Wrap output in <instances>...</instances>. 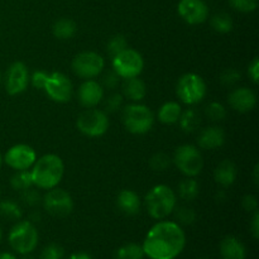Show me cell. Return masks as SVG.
I'll return each instance as SVG.
<instances>
[{
	"label": "cell",
	"mask_w": 259,
	"mask_h": 259,
	"mask_svg": "<svg viewBox=\"0 0 259 259\" xmlns=\"http://www.w3.org/2000/svg\"><path fill=\"white\" fill-rule=\"evenodd\" d=\"M186 245V234L176 222L159 220L147 233L142 248L149 259H176Z\"/></svg>",
	"instance_id": "1"
},
{
	"label": "cell",
	"mask_w": 259,
	"mask_h": 259,
	"mask_svg": "<svg viewBox=\"0 0 259 259\" xmlns=\"http://www.w3.org/2000/svg\"><path fill=\"white\" fill-rule=\"evenodd\" d=\"M65 175V163L57 154H45L34 162L30 169V176L34 187L51 190L57 187Z\"/></svg>",
	"instance_id": "2"
},
{
	"label": "cell",
	"mask_w": 259,
	"mask_h": 259,
	"mask_svg": "<svg viewBox=\"0 0 259 259\" xmlns=\"http://www.w3.org/2000/svg\"><path fill=\"white\" fill-rule=\"evenodd\" d=\"M144 205L152 219L163 220L168 218L176 207V192L167 185H157L146 195Z\"/></svg>",
	"instance_id": "3"
},
{
	"label": "cell",
	"mask_w": 259,
	"mask_h": 259,
	"mask_svg": "<svg viewBox=\"0 0 259 259\" xmlns=\"http://www.w3.org/2000/svg\"><path fill=\"white\" fill-rule=\"evenodd\" d=\"M8 240L12 249L18 254H32L38 245L39 234L30 220H20L12 228Z\"/></svg>",
	"instance_id": "4"
},
{
	"label": "cell",
	"mask_w": 259,
	"mask_h": 259,
	"mask_svg": "<svg viewBox=\"0 0 259 259\" xmlns=\"http://www.w3.org/2000/svg\"><path fill=\"white\" fill-rule=\"evenodd\" d=\"M123 124L132 134H146L153 128L154 115L148 106L139 103H132L124 106Z\"/></svg>",
	"instance_id": "5"
},
{
	"label": "cell",
	"mask_w": 259,
	"mask_h": 259,
	"mask_svg": "<svg viewBox=\"0 0 259 259\" xmlns=\"http://www.w3.org/2000/svg\"><path fill=\"white\" fill-rule=\"evenodd\" d=\"M172 162L186 177H196L204 168V159L200 149L192 144H182L175 151Z\"/></svg>",
	"instance_id": "6"
},
{
	"label": "cell",
	"mask_w": 259,
	"mask_h": 259,
	"mask_svg": "<svg viewBox=\"0 0 259 259\" xmlns=\"http://www.w3.org/2000/svg\"><path fill=\"white\" fill-rule=\"evenodd\" d=\"M206 82L200 75L194 72L185 73L177 82L176 94L186 105H196L206 96Z\"/></svg>",
	"instance_id": "7"
},
{
	"label": "cell",
	"mask_w": 259,
	"mask_h": 259,
	"mask_svg": "<svg viewBox=\"0 0 259 259\" xmlns=\"http://www.w3.org/2000/svg\"><path fill=\"white\" fill-rule=\"evenodd\" d=\"M109 118L105 111L99 109H86L78 115L76 126L83 136L98 138L104 136L109 129Z\"/></svg>",
	"instance_id": "8"
},
{
	"label": "cell",
	"mask_w": 259,
	"mask_h": 259,
	"mask_svg": "<svg viewBox=\"0 0 259 259\" xmlns=\"http://www.w3.org/2000/svg\"><path fill=\"white\" fill-rule=\"evenodd\" d=\"M73 73L83 80L96 78L105 68V60L99 53L93 51H83L73 57L71 63Z\"/></svg>",
	"instance_id": "9"
},
{
	"label": "cell",
	"mask_w": 259,
	"mask_h": 259,
	"mask_svg": "<svg viewBox=\"0 0 259 259\" xmlns=\"http://www.w3.org/2000/svg\"><path fill=\"white\" fill-rule=\"evenodd\" d=\"M113 71L120 78L138 77L144 68V60L138 51L126 48L113 57Z\"/></svg>",
	"instance_id": "10"
},
{
	"label": "cell",
	"mask_w": 259,
	"mask_h": 259,
	"mask_svg": "<svg viewBox=\"0 0 259 259\" xmlns=\"http://www.w3.org/2000/svg\"><path fill=\"white\" fill-rule=\"evenodd\" d=\"M42 204L46 211L55 218H66L73 211V200L66 190L53 187L47 190L43 196Z\"/></svg>",
	"instance_id": "11"
},
{
	"label": "cell",
	"mask_w": 259,
	"mask_h": 259,
	"mask_svg": "<svg viewBox=\"0 0 259 259\" xmlns=\"http://www.w3.org/2000/svg\"><path fill=\"white\" fill-rule=\"evenodd\" d=\"M48 98L56 103H68L72 99L73 86L70 78L62 72L48 73L47 81L43 88Z\"/></svg>",
	"instance_id": "12"
},
{
	"label": "cell",
	"mask_w": 259,
	"mask_h": 259,
	"mask_svg": "<svg viewBox=\"0 0 259 259\" xmlns=\"http://www.w3.org/2000/svg\"><path fill=\"white\" fill-rule=\"evenodd\" d=\"M4 161L14 171L30 169L37 161V153L28 144H15L10 147L4 156Z\"/></svg>",
	"instance_id": "13"
},
{
	"label": "cell",
	"mask_w": 259,
	"mask_h": 259,
	"mask_svg": "<svg viewBox=\"0 0 259 259\" xmlns=\"http://www.w3.org/2000/svg\"><path fill=\"white\" fill-rule=\"evenodd\" d=\"M5 90L9 95L15 96L24 93L29 85V71L23 62H13L5 73Z\"/></svg>",
	"instance_id": "14"
},
{
	"label": "cell",
	"mask_w": 259,
	"mask_h": 259,
	"mask_svg": "<svg viewBox=\"0 0 259 259\" xmlns=\"http://www.w3.org/2000/svg\"><path fill=\"white\" fill-rule=\"evenodd\" d=\"M177 12L190 25L202 24L209 17V8L204 0H180Z\"/></svg>",
	"instance_id": "15"
},
{
	"label": "cell",
	"mask_w": 259,
	"mask_h": 259,
	"mask_svg": "<svg viewBox=\"0 0 259 259\" xmlns=\"http://www.w3.org/2000/svg\"><path fill=\"white\" fill-rule=\"evenodd\" d=\"M77 98L81 105L86 109L95 108L104 99V88L100 82L91 78L85 80L80 85L77 91Z\"/></svg>",
	"instance_id": "16"
},
{
	"label": "cell",
	"mask_w": 259,
	"mask_h": 259,
	"mask_svg": "<svg viewBox=\"0 0 259 259\" xmlns=\"http://www.w3.org/2000/svg\"><path fill=\"white\" fill-rule=\"evenodd\" d=\"M230 108L239 113H249L257 105V95L248 88H237L228 96Z\"/></svg>",
	"instance_id": "17"
},
{
	"label": "cell",
	"mask_w": 259,
	"mask_h": 259,
	"mask_svg": "<svg viewBox=\"0 0 259 259\" xmlns=\"http://www.w3.org/2000/svg\"><path fill=\"white\" fill-rule=\"evenodd\" d=\"M225 143V132L220 126H207L200 132L197 137V144L201 149L212 151L218 149Z\"/></svg>",
	"instance_id": "18"
},
{
	"label": "cell",
	"mask_w": 259,
	"mask_h": 259,
	"mask_svg": "<svg viewBox=\"0 0 259 259\" xmlns=\"http://www.w3.org/2000/svg\"><path fill=\"white\" fill-rule=\"evenodd\" d=\"M118 209L128 217H134L141 211L142 200L133 190H121L116 197Z\"/></svg>",
	"instance_id": "19"
},
{
	"label": "cell",
	"mask_w": 259,
	"mask_h": 259,
	"mask_svg": "<svg viewBox=\"0 0 259 259\" xmlns=\"http://www.w3.org/2000/svg\"><path fill=\"white\" fill-rule=\"evenodd\" d=\"M238 177V168L230 159H224L218 164L214 172V179L218 185L223 187L232 186Z\"/></svg>",
	"instance_id": "20"
},
{
	"label": "cell",
	"mask_w": 259,
	"mask_h": 259,
	"mask_svg": "<svg viewBox=\"0 0 259 259\" xmlns=\"http://www.w3.org/2000/svg\"><path fill=\"white\" fill-rule=\"evenodd\" d=\"M220 255L223 259H245L247 249L238 238L229 235L220 243Z\"/></svg>",
	"instance_id": "21"
},
{
	"label": "cell",
	"mask_w": 259,
	"mask_h": 259,
	"mask_svg": "<svg viewBox=\"0 0 259 259\" xmlns=\"http://www.w3.org/2000/svg\"><path fill=\"white\" fill-rule=\"evenodd\" d=\"M147 95V86L143 80L138 77L125 78L123 82V96L132 103H139Z\"/></svg>",
	"instance_id": "22"
},
{
	"label": "cell",
	"mask_w": 259,
	"mask_h": 259,
	"mask_svg": "<svg viewBox=\"0 0 259 259\" xmlns=\"http://www.w3.org/2000/svg\"><path fill=\"white\" fill-rule=\"evenodd\" d=\"M182 108L177 101H167L159 108L158 110V120L166 125L179 123V119L181 116Z\"/></svg>",
	"instance_id": "23"
},
{
	"label": "cell",
	"mask_w": 259,
	"mask_h": 259,
	"mask_svg": "<svg viewBox=\"0 0 259 259\" xmlns=\"http://www.w3.org/2000/svg\"><path fill=\"white\" fill-rule=\"evenodd\" d=\"M77 32V25L70 18H61L56 20L52 27V33L57 39L67 40L71 39Z\"/></svg>",
	"instance_id": "24"
},
{
	"label": "cell",
	"mask_w": 259,
	"mask_h": 259,
	"mask_svg": "<svg viewBox=\"0 0 259 259\" xmlns=\"http://www.w3.org/2000/svg\"><path fill=\"white\" fill-rule=\"evenodd\" d=\"M179 123L185 133H194L199 129L200 124H201V116H200L199 111L195 110V109H186L181 113Z\"/></svg>",
	"instance_id": "25"
},
{
	"label": "cell",
	"mask_w": 259,
	"mask_h": 259,
	"mask_svg": "<svg viewBox=\"0 0 259 259\" xmlns=\"http://www.w3.org/2000/svg\"><path fill=\"white\" fill-rule=\"evenodd\" d=\"M179 196L184 201H194L200 194V185L195 177H186L179 184Z\"/></svg>",
	"instance_id": "26"
},
{
	"label": "cell",
	"mask_w": 259,
	"mask_h": 259,
	"mask_svg": "<svg viewBox=\"0 0 259 259\" xmlns=\"http://www.w3.org/2000/svg\"><path fill=\"white\" fill-rule=\"evenodd\" d=\"M0 217L12 220V222H18L23 217L22 207L13 200H2L0 201Z\"/></svg>",
	"instance_id": "27"
},
{
	"label": "cell",
	"mask_w": 259,
	"mask_h": 259,
	"mask_svg": "<svg viewBox=\"0 0 259 259\" xmlns=\"http://www.w3.org/2000/svg\"><path fill=\"white\" fill-rule=\"evenodd\" d=\"M210 24H211V28L217 33H220V34H227V33L232 32L233 29V19L228 13H218L210 20Z\"/></svg>",
	"instance_id": "28"
},
{
	"label": "cell",
	"mask_w": 259,
	"mask_h": 259,
	"mask_svg": "<svg viewBox=\"0 0 259 259\" xmlns=\"http://www.w3.org/2000/svg\"><path fill=\"white\" fill-rule=\"evenodd\" d=\"M144 250L138 243H128L119 248L115 253V259H143Z\"/></svg>",
	"instance_id": "29"
},
{
	"label": "cell",
	"mask_w": 259,
	"mask_h": 259,
	"mask_svg": "<svg viewBox=\"0 0 259 259\" xmlns=\"http://www.w3.org/2000/svg\"><path fill=\"white\" fill-rule=\"evenodd\" d=\"M10 186L15 191H24V190L33 187L32 176H30V171L25 169V171H15V174L10 177Z\"/></svg>",
	"instance_id": "30"
},
{
	"label": "cell",
	"mask_w": 259,
	"mask_h": 259,
	"mask_svg": "<svg viewBox=\"0 0 259 259\" xmlns=\"http://www.w3.org/2000/svg\"><path fill=\"white\" fill-rule=\"evenodd\" d=\"M175 217L177 219V224L182 225H192L196 222V211L192 207L189 206H179L175 207Z\"/></svg>",
	"instance_id": "31"
},
{
	"label": "cell",
	"mask_w": 259,
	"mask_h": 259,
	"mask_svg": "<svg viewBox=\"0 0 259 259\" xmlns=\"http://www.w3.org/2000/svg\"><path fill=\"white\" fill-rule=\"evenodd\" d=\"M172 158L164 152H158V153L153 154L149 159V166L153 171L156 172H163L166 169H168V167L171 166Z\"/></svg>",
	"instance_id": "32"
},
{
	"label": "cell",
	"mask_w": 259,
	"mask_h": 259,
	"mask_svg": "<svg viewBox=\"0 0 259 259\" xmlns=\"http://www.w3.org/2000/svg\"><path fill=\"white\" fill-rule=\"evenodd\" d=\"M205 115L211 121H223L227 118V109H225V106L222 103L211 101L205 108Z\"/></svg>",
	"instance_id": "33"
},
{
	"label": "cell",
	"mask_w": 259,
	"mask_h": 259,
	"mask_svg": "<svg viewBox=\"0 0 259 259\" xmlns=\"http://www.w3.org/2000/svg\"><path fill=\"white\" fill-rule=\"evenodd\" d=\"M126 48H128V40H126V38L123 34L113 35L108 40V45H106V51H108V53L111 57L116 56L118 53L123 52Z\"/></svg>",
	"instance_id": "34"
},
{
	"label": "cell",
	"mask_w": 259,
	"mask_h": 259,
	"mask_svg": "<svg viewBox=\"0 0 259 259\" xmlns=\"http://www.w3.org/2000/svg\"><path fill=\"white\" fill-rule=\"evenodd\" d=\"M123 101L124 96L119 93H114L111 95H109L105 99V103H104V109H105V113H116V111L120 110L123 108Z\"/></svg>",
	"instance_id": "35"
},
{
	"label": "cell",
	"mask_w": 259,
	"mask_h": 259,
	"mask_svg": "<svg viewBox=\"0 0 259 259\" xmlns=\"http://www.w3.org/2000/svg\"><path fill=\"white\" fill-rule=\"evenodd\" d=\"M240 77H242V75H240L239 71L234 67H230L227 68V70L222 73V76H220V82H222V85L225 86V88H232V86L237 85V83L239 82Z\"/></svg>",
	"instance_id": "36"
},
{
	"label": "cell",
	"mask_w": 259,
	"mask_h": 259,
	"mask_svg": "<svg viewBox=\"0 0 259 259\" xmlns=\"http://www.w3.org/2000/svg\"><path fill=\"white\" fill-rule=\"evenodd\" d=\"M63 257H65V249L56 243L46 245L40 253V259H63Z\"/></svg>",
	"instance_id": "37"
},
{
	"label": "cell",
	"mask_w": 259,
	"mask_h": 259,
	"mask_svg": "<svg viewBox=\"0 0 259 259\" xmlns=\"http://www.w3.org/2000/svg\"><path fill=\"white\" fill-rule=\"evenodd\" d=\"M20 199L28 206H37L42 202V197H40V194L34 189V186L30 187V189L24 190V191L20 192Z\"/></svg>",
	"instance_id": "38"
},
{
	"label": "cell",
	"mask_w": 259,
	"mask_h": 259,
	"mask_svg": "<svg viewBox=\"0 0 259 259\" xmlns=\"http://www.w3.org/2000/svg\"><path fill=\"white\" fill-rule=\"evenodd\" d=\"M229 4L240 13H252L257 9L258 0H229Z\"/></svg>",
	"instance_id": "39"
},
{
	"label": "cell",
	"mask_w": 259,
	"mask_h": 259,
	"mask_svg": "<svg viewBox=\"0 0 259 259\" xmlns=\"http://www.w3.org/2000/svg\"><path fill=\"white\" fill-rule=\"evenodd\" d=\"M47 77L48 73L46 71L38 70L34 71L32 73V76H29V82L32 83L33 88L38 89V90H43V88L46 85V81H47Z\"/></svg>",
	"instance_id": "40"
},
{
	"label": "cell",
	"mask_w": 259,
	"mask_h": 259,
	"mask_svg": "<svg viewBox=\"0 0 259 259\" xmlns=\"http://www.w3.org/2000/svg\"><path fill=\"white\" fill-rule=\"evenodd\" d=\"M119 82H120V77L116 75V72H114V71H109L108 73H105V75H104L103 83H101V86H103L104 89L114 90V89L119 85Z\"/></svg>",
	"instance_id": "41"
},
{
	"label": "cell",
	"mask_w": 259,
	"mask_h": 259,
	"mask_svg": "<svg viewBox=\"0 0 259 259\" xmlns=\"http://www.w3.org/2000/svg\"><path fill=\"white\" fill-rule=\"evenodd\" d=\"M242 205L245 211L254 212L258 210V199L254 195H245L242 200Z\"/></svg>",
	"instance_id": "42"
},
{
	"label": "cell",
	"mask_w": 259,
	"mask_h": 259,
	"mask_svg": "<svg viewBox=\"0 0 259 259\" xmlns=\"http://www.w3.org/2000/svg\"><path fill=\"white\" fill-rule=\"evenodd\" d=\"M248 75H249L250 80L254 83H258L259 81V60L257 57L253 58L252 62L248 66Z\"/></svg>",
	"instance_id": "43"
},
{
	"label": "cell",
	"mask_w": 259,
	"mask_h": 259,
	"mask_svg": "<svg viewBox=\"0 0 259 259\" xmlns=\"http://www.w3.org/2000/svg\"><path fill=\"white\" fill-rule=\"evenodd\" d=\"M250 232H252V235L254 239H258L259 238V211L255 210L253 212L252 220H250Z\"/></svg>",
	"instance_id": "44"
},
{
	"label": "cell",
	"mask_w": 259,
	"mask_h": 259,
	"mask_svg": "<svg viewBox=\"0 0 259 259\" xmlns=\"http://www.w3.org/2000/svg\"><path fill=\"white\" fill-rule=\"evenodd\" d=\"M67 259H93L91 255L86 252H76L72 253Z\"/></svg>",
	"instance_id": "45"
},
{
	"label": "cell",
	"mask_w": 259,
	"mask_h": 259,
	"mask_svg": "<svg viewBox=\"0 0 259 259\" xmlns=\"http://www.w3.org/2000/svg\"><path fill=\"white\" fill-rule=\"evenodd\" d=\"M253 180H254V184L258 185L259 184V164L257 163L253 168Z\"/></svg>",
	"instance_id": "46"
},
{
	"label": "cell",
	"mask_w": 259,
	"mask_h": 259,
	"mask_svg": "<svg viewBox=\"0 0 259 259\" xmlns=\"http://www.w3.org/2000/svg\"><path fill=\"white\" fill-rule=\"evenodd\" d=\"M0 259H17L13 253H9V252H3L0 253Z\"/></svg>",
	"instance_id": "47"
},
{
	"label": "cell",
	"mask_w": 259,
	"mask_h": 259,
	"mask_svg": "<svg viewBox=\"0 0 259 259\" xmlns=\"http://www.w3.org/2000/svg\"><path fill=\"white\" fill-rule=\"evenodd\" d=\"M22 259H34V258H33L30 254H24V255H23V257H22Z\"/></svg>",
	"instance_id": "48"
},
{
	"label": "cell",
	"mask_w": 259,
	"mask_h": 259,
	"mask_svg": "<svg viewBox=\"0 0 259 259\" xmlns=\"http://www.w3.org/2000/svg\"><path fill=\"white\" fill-rule=\"evenodd\" d=\"M2 238H3V233H2V229H0V242H2Z\"/></svg>",
	"instance_id": "49"
},
{
	"label": "cell",
	"mask_w": 259,
	"mask_h": 259,
	"mask_svg": "<svg viewBox=\"0 0 259 259\" xmlns=\"http://www.w3.org/2000/svg\"><path fill=\"white\" fill-rule=\"evenodd\" d=\"M2 162H3V158H2V154H0V167H2Z\"/></svg>",
	"instance_id": "50"
},
{
	"label": "cell",
	"mask_w": 259,
	"mask_h": 259,
	"mask_svg": "<svg viewBox=\"0 0 259 259\" xmlns=\"http://www.w3.org/2000/svg\"><path fill=\"white\" fill-rule=\"evenodd\" d=\"M2 81H3V77H2V73H0V83H2Z\"/></svg>",
	"instance_id": "51"
},
{
	"label": "cell",
	"mask_w": 259,
	"mask_h": 259,
	"mask_svg": "<svg viewBox=\"0 0 259 259\" xmlns=\"http://www.w3.org/2000/svg\"><path fill=\"white\" fill-rule=\"evenodd\" d=\"M202 259H207V258H202Z\"/></svg>",
	"instance_id": "52"
}]
</instances>
